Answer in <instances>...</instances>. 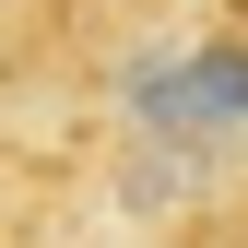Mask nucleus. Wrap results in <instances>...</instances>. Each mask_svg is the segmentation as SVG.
Returning <instances> with one entry per match:
<instances>
[{"instance_id": "f257e3e1", "label": "nucleus", "mask_w": 248, "mask_h": 248, "mask_svg": "<svg viewBox=\"0 0 248 248\" xmlns=\"http://www.w3.org/2000/svg\"><path fill=\"white\" fill-rule=\"evenodd\" d=\"M118 118L154 154H225L248 142V36H189V47H154L118 71Z\"/></svg>"}]
</instances>
